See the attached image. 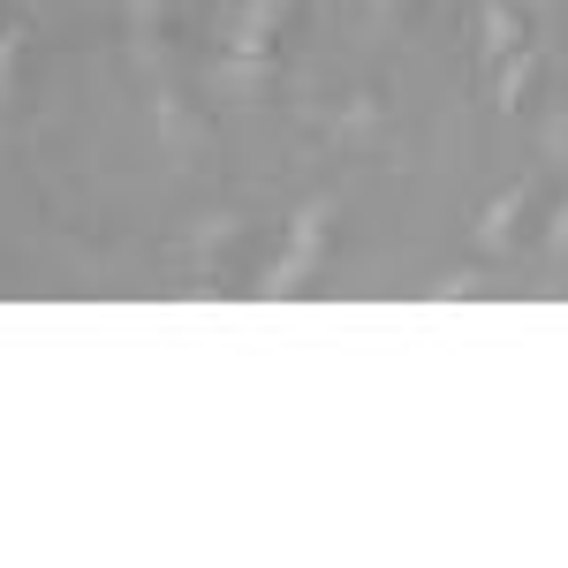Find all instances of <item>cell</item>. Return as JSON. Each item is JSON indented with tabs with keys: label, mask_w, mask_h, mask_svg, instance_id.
Masks as SVG:
<instances>
[{
	"label": "cell",
	"mask_w": 568,
	"mask_h": 568,
	"mask_svg": "<svg viewBox=\"0 0 568 568\" xmlns=\"http://www.w3.org/2000/svg\"><path fill=\"white\" fill-rule=\"evenodd\" d=\"M160 136H168L175 152H190V144H197V122L182 114V99H175V91H160Z\"/></svg>",
	"instance_id": "obj_8"
},
{
	"label": "cell",
	"mask_w": 568,
	"mask_h": 568,
	"mask_svg": "<svg viewBox=\"0 0 568 568\" xmlns=\"http://www.w3.org/2000/svg\"><path fill=\"white\" fill-rule=\"evenodd\" d=\"M16 53H23V23L0 31V99H8V84H16Z\"/></svg>",
	"instance_id": "obj_10"
},
{
	"label": "cell",
	"mask_w": 568,
	"mask_h": 568,
	"mask_svg": "<svg viewBox=\"0 0 568 568\" xmlns=\"http://www.w3.org/2000/svg\"><path fill=\"white\" fill-rule=\"evenodd\" d=\"M288 8H296V0H243V8L227 16V39L220 45H235V53H273V39L288 31Z\"/></svg>",
	"instance_id": "obj_2"
},
{
	"label": "cell",
	"mask_w": 568,
	"mask_h": 568,
	"mask_svg": "<svg viewBox=\"0 0 568 568\" xmlns=\"http://www.w3.org/2000/svg\"><path fill=\"white\" fill-rule=\"evenodd\" d=\"M524 213H530V182H508V190L478 213V243H485V251H508V235H516V220H524Z\"/></svg>",
	"instance_id": "obj_5"
},
{
	"label": "cell",
	"mask_w": 568,
	"mask_h": 568,
	"mask_svg": "<svg viewBox=\"0 0 568 568\" xmlns=\"http://www.w3.org/2000/svg\"><path fill=\"white\" fill-rule=\"evenodd\" d=\"M433 296L447 304V296H478V273H447V281H433Z\"/></svg>",
	"instance_id": "obj_12"
},
{
	"label": "cell",
	"mask_w": 568,
	"mask_h": 568,
	"mask_svg": "<svg viewBox=\"0 0 568 568\" xmlns=\"http://www.w3.org/2000/svg\"><path fill=\"white\" fill-rule=\"evenodd\" d=\"M130 31H136V53H144V61H160V39H168L160 0H130Z\"/></svg>",
	"instance_id": "obj_7"
},
{
	"label": "cell",
	"mask_w": 568,
	"mask_h": 568,
	"mask_svg": "<svg viewBox=\"0 0 568 568\" xmlns=\"http://www.w3.org/2000/svg\"><path fill=\"white\" fill-rule=\"evenodd\" d=\"M334 220H342V205H334V197H311V205H296V220H288V251L265 265L258 296H304V281L318 273V258H326Z\"/></svg>",
	"instance_id": "obj_1"
},
{
	"label": "cell",
	"mask_w": 568,
	"mask_h": 568,
	"mask_svg": "<svg viewBox=\"0 0 568 568\" xmlns=\"http://www.w3.org/2000/svg\"><path fill=\"white\" fill-rule=\"evenodd\" d=\"M235 235H243V220H235V213H213L205 227H197V251H205V258H220V251H227Z\"/></svg>",
	"instance_id": "obj_9"
},
{
	"label": "cell",
	"mask_w": 568,
	"mask_h": 568,
	"mask_svg": "<svg viewBox=\"0 0 568 568\" xmlns=\"http://www.w3.org/2000/svg\"><path fill=\"white\" fill-rule=\"evenodd\" d=\"M546 251H554V258H568V197H561V213H554V227H546Z\"/></svg>",
	"instance_id": "obj_13"
},
{
	"label": "cell",
	"mask_w": 568,
	"mask_h": 568,
	"mask_svg": "<svg viewBox=\"0 0 568 568\" xmlns=\"http://www.w3.org/2000/svg\"><path fill=\"white\" fill-rule=\"evenodd\" d=\"M530 84H538V53H530V45H516L508 61H493V106H500V114H516L530 99Z\"/></svg>",
	"instance_id": "obj_6"
},
{
	"label": "cell",
	"mask_w": 568,
	"mask_h": 568,
	"mask_svg": "<svg viewBox=\"0 0 568 568\" xmlns=\"http://www.w3.org/2000/svg\"><path fill=\"white\" fill-rule=\"evenodd\" d=\"M516 45H524V16L508 0H478V53L485 61H508Z\"/></svg>",
	"instance_id": "obj_4"
},
{
	"label": "cell",
	"mask_w": 568,
	"mask_h": 568,
	"mask_svg": "<svg viewBox=\"0 0 568 568\" xmlns=\"http://www.w3.org/2000/svg\"><path fill=\"white\" fill-rule=\"evenodd\" d=\"M205 77H213L220 99H258V91L273 84V53H235V45H227Z\"/></svg>",
	"instance_id": "obj_3"
},
{
	"label": "cell",
	"mask_w": 568,
	"mask_h": 568,
	"mask_svg": "<svg viewBox=\"0 0 568 568\" xmlns=\"http://www.w3.org/2000/svg\"><path fill=\"white\" fill-rule=\"evenodd\" d=\"M546 160H554V168H568V106L546 122Z\"/></svg>",
	"instance_id": "obj_11"
}]
</instances>
